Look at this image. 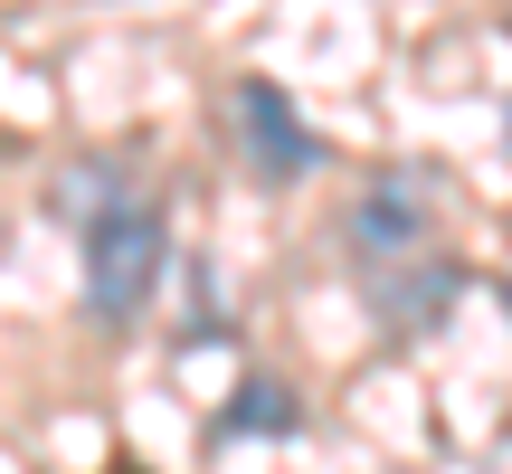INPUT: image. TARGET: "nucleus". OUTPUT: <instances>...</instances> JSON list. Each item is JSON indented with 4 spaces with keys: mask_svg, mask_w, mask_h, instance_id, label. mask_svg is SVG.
I'll use <instances>...</instances> for the list:
<instances>
[{
    "mask_svg": "<svg viewBox=\"0 0 512 474\" xmlns=\"http://www.w3.org/2000/svg\"><path fill=\"white\" fill-rule=\"evenodd\" d=\"M238 124H247V162L266 171V181H304V171H323V143L304 133V114H294L266 76L238 86Z\"/></svg>",
    "mask_w": 512,
    "mask_h": 474,
    "instance_id": "7ed1b4c3",
    "label": "nucleus"
},
{
    "mask_svg": "<svg viewBox=\"0 0 512 474\" xmlns=\"http://www.w3.org/2000/svg\"><path fill=\"white\" fill-rule=\"evenodd\" d=\"M162 256H171V228L152 200H105L86 219V304L95 323H133L162 285Z\"/></svg>",
    "mask_w": 512,
    "mask_h": 474,
    "instance_id": "f257e3e1",
    "label": "nucleus"
},
{
    "mask_svg": "<svg viewBox=\"0 0 512 474\" xmlns=\"http://www.w3.org/2000/svg\"><path fill=\"white\" fill-rule=\"evenodd\" d=\"M503 143H512V105H503Z\"/></svg>",
    "mask_w": 512,
    "mask_h": 474,
    "instance_id": "423d86ee",
    "label": "nucleus"
},
{
    "mask_svg": "<svg viewBox=\"0 0 512 474\" xmlns=\"http://www.w3.org/2000/svg\"><path fill=\"white\" fill-rule=\"evenodd\" d=\"M351 266L361 275H399L408 247H427V181L418 171H380V181L351 200Z\"/></svg>",
    "mask_w": 512,
    "mask_h": 474,
    "instance_id": "f03ea898",
    "label": "nucleus"
},
{
    "mask_svg": "<svg viewBox=\"0 0 512 474\" xmlns=\"http://www.w3.org/2000/svg\"><path fill=\"white\" fill-rule=\"evenodd\" d=\"M456 285H465L456 266H427V275H370V294H380V323H389V332L437 323V313L456 304Z\"/></svg>",
    "mask_w": 512,
    "mask_h": 474,
    "instance_id": "20e7f679",
    "label": "nucleus"
},
{
    "mask_svg": "<svg viewBox=\"0 0 512 474\" xmlns=\"http://www.w3.org/2000/svg\"><path fill=\"white\" fill-rule=\"evenodd\" d=\"M247 427H294V399L275 380H238V399H228V418L209 427V437L228 446V437H247Z\"/></svg>",
    "mask_w": 512,
    "mask_h": 474,
    "instance_id": "39448f33",
    "label": "nucleus"
},
{
    "mask_svg": "<svg viewBox=\"0 0 512 474\" xmlns=\"http://www.w3.org/2000/svg\"><path fill=\"white\" fill-rule=\"evenodd\" d=\"M503 313H512V285H503Z\"/></svg>",
    "mask_w": 512,
    "mask_h": 474,
    "instance_id": "0eeeda50",
    "label": "nucleus"
}]
</instances>
